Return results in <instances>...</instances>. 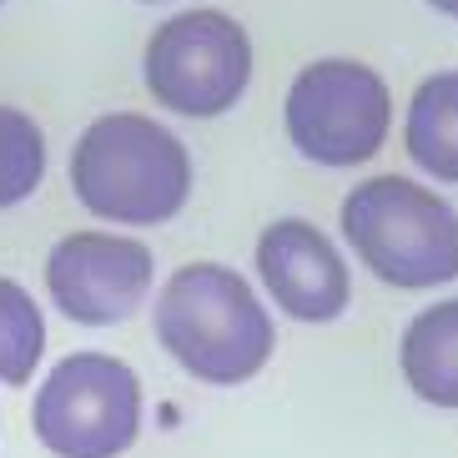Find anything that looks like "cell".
Returning a JSON list of instances; mask_svg holds the SVG:
<instances>
[{
  "label": "cell",
  "instance_id": "9c48e42d",
  "mask_svg": "<svg viewBox=\"0 0 458 458\" xmlns=\"http://www.w3.org/2000/svg\"><path fill=\"white\" fill-rule=\"evenodd\" d=\"M398 368L413 398L458 413V297L413 312L398 337Z\"/></svg>",
  "mask_w": 458,
  "mask_h": 458
},
{
  "label": "cell",
  "instance_id": "7c38bea8",
  "mask_svg": "<svg viewBox=\"0 0 458 458\" xmlns=\"http://www.w3.org/2000/svg\"><path fill=\"white\" fill-rule=\"evenodd\" d=\"M46 182V131L21 106L0 101V212L30 202Z\"/></svg>",
  "mask_w": 458,
  "mask_h": 458
},
{
  "label": "cell",
  "instance_id": "3957f363",
  "mask_svg": "<svg viewBox=\"0 0 458 458\" xmlns=\"http://www.w3.org/2000/svg\"><path fill=\"white\" fill-rule=\"evenodd\" d=\"M337 232L383 287L428 293L458 277V207L428 182L383 172L343 197Z\"/></svg>",
  "mask_w": 458,
  "mask_h": 458
},
{
  "label": "cell",
  "instance_id": "5b68a950",
  "mask_svg": "<svg viewBox=\"0 0 458 458\" xmlns=\"http://www.w3.org/2000/svg\"><path fill=\"white\" fill-rule=\"evenodd\" d=\"M283 131L302 162L327 172L373 162L393 131V91L383 71L352 55L308 61L283 96Z\"/></svg>",
  "mask_w": 458,
  "mask_h": 458
},
{
  "label": "cell",
  "instance_id": "ba28073f",
  "mask_svg": "<svg viewBox=\"0 0 458 458\" xmlns=\"http://www.w3.org/2000/svg\"><path fill=\"white\" fill-rule=\"evenodd\" d=\"M257 283L267 287L272 308L287 312L293 323H337L352 302V272L348 257L337 252L318 222L308 216H277L257 232L252 247Z\"/></svg>",
  "mask_w": 458,
  "mask_h": 458
},
{
  "label": "cell",
  "instance_id": "52a82bcc",
  "mask_svg": "<svg viewBox=\"0 0 458 458\" xmlns=\"http://www.w3.org/2000/svg\"><path fill=\"white\" fill-rule=\"evenodd\" d=\"M46 297L66 323L116 327L151 293L157 257L126 232H66L46 252Z\"/></svg>",
  "mask_w": 458,
  "mask_h": 458
},
{
  "label": "cell",
  "instance_id": "6da1fadb",
  "mask_svg": "<svg viewBox=\"0 0 458 458\" xmlns=\"http://www.w3.org/2000/svg\"><path fill=\"white\" fill-rule=\"evenodd\" d=\"M151 327L166 358L212 388L252 383L277 352L267 302L227 262H182L157 297Z\"/></svg>",
  "mask_w": 458,
  "mask_h": 458
},
{
  "label": "cell",
  "instance_id": "5bb4252c",
  "mask_svg": "<svg viewBox=\"0 0 458 458\" xmlns=\"http://www.w3.org/2000/svg\"><path fill=\"white\" fill-rule=\"evenodd\" d=\"M141 5H166V0H141Z\"/></svg>",
  "mask_w": 458,
  "mask_h": 458
},
{
  "label": "cell",
  "instance_id": "30bf717a",
  "mask_svg": "<svg viewBox=\"0 0 458 458\" xmlns=\"http://www.w3.org/2000/svg\"><path fill=\"white\" fill-rule=\"evenodd\" d=\"M403 147L423 176L458 187V71H433L413 86L403 111Z\"/></svg>",
  "mask_w": 458,
  "mask_h": 458
},
{
  "label": "cell",
  "instance_id": "4fadbf2b",
  "mask_svg": "<svg viewBox=\"0 0 458 458\" xmlns=\"http://www.w3.org/2000/svg\"><path fill=\"white\" fill-rule=\"evenodd\" d=\"M428 11H438V15H448V21H458V0H423Z\"/></svg>",
  "mask_w": 458,
  "mask_h": 458
},
{
  "label": "cell",
  "instance_id": "7a4b0ae2",
  "mask_svg": "<svg viewBox=\"0 0 458 458\" xmlns=\"http://www.w3.org/2000/svg\"><path fill=\"white\" fill-rule=\"evenodd\" d=\"M187 141L141 111L96 116L71 147V191L111 227H166L191 202Z\"/></svg>",
  "mask_w": 458,
  "mask_h": 458
},
{
  "label": "cell",
  "instance_id": "8992f818",
  "mask_svg": "<svg viewBox=\"0 0 458 458\" xmlns=\"http://www.w3.org/2000/svg\"><path fill=\"white\" fill-rule=\"evenodd\" d=\"M30 433L55 458H122L141 438V377L131 363L76 348L30 398Z\"/></svg>",
  "mask_w": 458,
  "mask_h": 458
},
{
  "label": "cell",
  "instance_id": "277c9868",
  "mask_svg": "<svg viewBox=\"0 0 458 458\" xmlns=\"http://www.w3.org/2000/svg\"><path fill=\"white\" fill-rule=\"evenodd\" d=\"M252 66L257 51L247 26L216 5H191V11L166 15L141 51L147 96L187 122L227 116L252 86Z\"/></svg>",
  "mask_w": 458,
  "mask_h": 458
},
{
  "label": "cell",
  "instance_id": "8fae6325",
  "mask_svg": "<svg viewBox=\"0 0 458 458\" xmlns=\"http://www.w3.org/2000/svg\"><path fill=\"white\" fill-rule=\"evenodd\" d=\"M46 358V318L26 287L0 272V383L26 388Z\"/></svg>",
  "mask_w": 458,
  "mask_h": 458
},
{
  "label": "cell",
  "instance_id": "9a60e30c",
  "mask_svg": "<svg viewBox=\"0 0 458 458\" xmlns=\"http://www.w3.org/2000/svg\"><path fill=\"white\" fill-rule=\"evenodd\" d=\"M0 5H5V0H0Z\"/></svg>",
  "mask_w": 458,
  "mask_h": 458
}]
</instances>
